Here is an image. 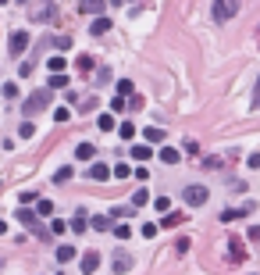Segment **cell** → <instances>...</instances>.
<instances>
[{
	"label": "cell",
	"instance_id": "cell-5",
	"mask_svg": "<svg viewBox=\"0 0 260 275\" xmlns=\"http://www.w3.org/2000/svg\"><path fill=\"white\" fill-rule=\"evenodd\" d=\"M7 50H11V57H22L25 50H29V33H11V43H7Z\"/></svg>",
	"mask_w": 260,
	"mask_h": 275
},
{
	"label": "cell",
	"instance_id": "cell-18",
	"mask_svg": "<svg viewBox=\"0 0 260 275\" xmlns=\"http://www.w3.org/2000/svg\"><path fill=\"white\" fill-rule=\"evenodd\" d=\"M75 68H79L82 75H89V72H93V57H89V54H79V61H75Z\"/></svg>",
	"mask_w": 260,
	"mask_h": 275
},
{
	"label": "cell",
	"instance_id": "cell-33",
	"mask_svg": "<svg viewBox=\"0 0 260 275\" xmlns=\"http://www.w3.org/2000/svg\"><path fill=\"white\" fill-rule=\"evenodd\" d=\"M65 229H68V222H61V218H54V222H50V236H61V233H65Z\"/></svg>",
	"mask_w": 260,
	"mask_h": 275
},
{
	"label": "cell",
	"instance_id": "cell-1",
	"mask_svg": "<svg viewBox=\"0 0 260 275\" xmlns=\"http://www.w3.org/2000/svg\"><path fill=\"white\" fill-rule=\"evenodd\" d=\"M50 100H54V89L50 86L47 89H36V93L25 100V115H39L43 108H50Z\"/></svg>",
	"mask_w": 260,
	"mask_h": 275
},
{
	"label": "cell",
	"instance_id": "cell-25",
	"mask_svg": "<svg viewBox=\"0 0 260 275\" xmlns=\"http://www.w3.org/2000/svg\"><path fill=\"white\" fill-rule=\"evenodd\" d=\"M182 222H186V215H164V229H175V225H182Z\"/></svg>",
	"mask_w": 260,
	"mask_h": 275
},
{
	"label": "cell",
	"instance_id": "cell-17",
	"mask_svg": "<svg viewBox=\"0 0 260 275\" xmlns=\"http://www.w3.org/2000/svg\"><path fill=\"white\" fill-rule=\"evenodd\" d=\"M228 254H232L235 261H246V247H242L239 239H232V243H228Z\"/></svg>",
	"mask_w": 260,
	"mask_h": 275
},
{
	"label": "cell",
	"instance_id": "cell-6",
	"mask_svg": "<svg viewBox=\"0 0 260 275\" xmlns=\"http://www.w3.org/2000/svg\"><path fill=\"white\" fill-rule=\"evenodd\" d=\"M111 265H114L118 275H125V272H132L135 261H132V254H129V250H114V254H111Z\"/></svg>",
	"mask_w": 260,
	"mask_h": 275
},
{
	"label": "cell",
	"instance_id": "cell-12",
	"mask_svg": "<svg viewBox=\"0 0 260 275\" xmlns=\"http://www.w3.org/2000/svg\"><path fill=\"white\" fill-rule=\"evenodd\" d=\"M75 157H79V161H93L97 157V147L93 143H79V147H75Z\"/></svg>",
	"mask_w": 260,
	"mask_h": 275
},
{
	"label": "cell",
	"instance_id": "cell-40",
	"mask_svg": "<svg viewBox=\"0 0 260 275\" xmlns=\"http://www.w3.org/2000/svg\"><path fill=\"white\" fill-rule=\"evenodd\" d=\"M143 236H146V239H154V236H157V225H154V222H146V225H143Z\"/></svg>",
	"mask_w": 260,
	"mask_h": 275
},
{
	"label": "cell",
	"instance_id": "cell-23",
	"mask_svg": "<svg viewBox=\"0 0 260 275\" xmlns=\"http://www.w3.org/2000/svg\"><path fill=\"white\" fill-rule=\"evenodd\" d=\"M143 204H150V193H146V190L139 186V190L132 193V207H143Z\"/></svg>",
	"mask_w": 260,
	"mask_h": 275
},
{
	"label": "cell",
	"instance_id": "cell-28",
	"mask_svg": "<svg viewBox=\"0 0 260 275\" xmlns=\"http://www.w3.org/2000/svg\"><path fill=\"white\" fill-rule=\"evenodd\" d=\"M235 218H246V211H221V222H235Z\"/></svg>",
	"mask_w": 260,
	"mask_h": 275
},
{
	"label": "cell",
	"instance_id": "cell-32",
	"mask_svg": "<svg viewBox=\"0 0 260 275\" xmlns=\"http://www.w3.org/2000/svg\"><path fill=\"white\" fill-rule=\"evenodd\" d=\"M71 175H75V172H71V168H68V164H65V168H57V172H54V179H57V182H68Z\"/></svg>",
	"mask_w": 260,
	"mask_h": 275
},
{
	"label": "cell",
	"instance_id": "cell-37",
	"mask_svg": "<svg viewBox=\"0 0 260 275\" xmlns=\"http://www.w3.org/2000/svg\"><path fill=\"white\" fill-rule=\"evenodd\" d=\"M114 236H118V239H129L132 229H129V225H114Z\"/></svg>",
	"mask_w": 260,
	"mask_h": 275
},
{
	"label": "cell",
	"instance_id": "cell-46",
	"mask_svg": "<svg viewBox=\"0 0 260 275\" xmlns=\"http://www.w3.org/2000/svg\"><path fill=\"white\" fill-rule=\"evenodd\" d=\"M246 164H250V168H260V154H250V157H246Z\"/></svg>",
	"mask_w": 260,
	"mask_h": 275
},
{
	"label": "cell",
	"instance_id": "cell-43",
	"mask_svg": "<svg viewBox=\"0 0 260 275\" xmlns=\"http://www.w3.org/2000/svg\"><path fill=\"white\" fill-rule=\"evenodd\" d=\"M18 200H22V204H32V200H39V196H36V193H29V190H22Z\"/></svg>",
	"mask_w": 260,
	"mask_h": 275
},
{
	"label": "cell",
	"instance_id": "cell-47",
	"mask_svg": "<svg viewBox=\"0 0 260 275\" xmlns=\"http://www.w3.org/2000/svg\"><path fill=\"white\" fill-rule=\"evenodd\" d=\"M4 233H7V222H0V236H4Z\"/></svg>",
	"mask_w": 260,
	"mask_h": 275
},
{
	"label": "cell",
	"instance_id": "cell-29",
	"mask_svg": "<svg viewBox=\"0 0 260 275\" xmlns=\"http://www.w3.org/2000/svg\"><path fill=\"white\" fill-rule=\"evenodd\" d=\"M54 47H57L61 54H65V50H71V36H57V39H54Z\"/></svg>",
	"mask_w": 260,
	"mask_h": 275
},
{
	"label": "cell",
	"instance_id": "cell-36",
	"mask_svg": "<svg viewBox=\"0 0 260 275\" xmlns=\"http://www.w3.org/2000/svg\"><path fill=\"white\" fill-rule=\"evenodd\" d=\"M36 207H39V215H47V218L54 215V204L50 200H36Z\"/></svg>",
	"mask_w": 260,
	"mask_h": 275
},
{
	"label": "cell",
	"instance_id": "cell-14",
	"mask_svg": "<svg viewBox=\"0 0 260 275\" xmlns=\"http://www.w3.org/2000/svg\"><path fill=\"white\" fill-rule=\"evenodd\" d=\"M36 22H57V7H54V4H43V7L36 11Z\"/></svg>",
	"mask_w": 260,
	"mask_h": 275
},
{
	"label": "cell",
	"instance_id": "cell-9",
	"mask_svg": "<svg viewBox=\"0 0 260 275\" xmlns=\"http://www.w3.org/2000/svg\"><path fill=\"white\" fill-rule=\"evenodd\" d=\"M89 33H93V36H107V33H111V18H107V14H97L93 25H89Z\"/></svg>",
	"mask_w": 260,
	"mask_h": 275
},
{
	"label": "cell",
	"instance_id": "cell-42",
	"mask_svg": "<svg viewBox=\"0 0 260 275\" xmlns=\"http://www.w3.org/2000/svg\"><path fill=\"white\" fill-rule=\"evenodd\" d=\"M154 207H157V211H167V207H171V200H167V196H157Z\"/></svg>",
	"mask_w": 260,
	"mask_h": 275
},
{
	"label": "cell",
	"instance_id": "cell-41",
	"mask_svg": "<svg viewBox=\"0 0 260 275\" xmlns=\"http://www.w3.org/2000/svg\"><path fill=\"white\" fill-rule=\"evenodd\" d=\"M97 82H100V86L111 82V68H100V72H97Z\"/></svg>",
	"mask_w": 260,
	"mask_h": 275
},
{
	"label": "cell",
	"instance_id": "cell-22",
	"mask_svg": "<svg viewBox=\"0 0 260 275\" xmlns=\"http://www.w3.org/2000/svg\"><path fill=\"white\" fill-rule=\"evenodd\" d=\"M89 225H93L97 233H107V229H111V218H107V215H97V218H89Z\"/></svg>",
	"mask_w": 260,
	"mask_h": 275
},
{
	"label": "cell",
	"instance_id": "cell-39",
	"mask_svg": "<svg viewBox=\"0 0 260 275\" xmlns=\"http://www.w3.org/2000/svg\"><path fill=\"white\" fill-rule=\"evenodd\" d=\"M68 118H71L68 108H57V111H54V121H68Z\"/></svg>",
	"mask_w": 260,
	"mask_h": 275
},
{
	"label": "cell",
	"instance_id": "cell-16",
	"mask_svg": "<svg viewBox=\"0 0 260 275\" xmlns=\"http://www.w3.org/2000/svg\"><path fill=\"white\" fill-rule=\"evenodd\" d=\"M68 225H71V233H79V236H82V233H86V229H89V218H86V215H82V211H79V215H75V218H71Z\"/></svg>",
	"mask_w": 260,
	"mask_h": 275
},
{
	"label": "cell",
	"instance_id": "cell-35",
	"mask_svg": "<svg viewBox=\"0 0 260 275\" xmlns=\"http://www.w3.org/2000/svg\"><path fill=\"white\" fill-rule=\"evenodd\" d=\"M97 108V97H86V100H79V111L86 115V111H93Z\"/></svg>",
	"mask_w": 260,
	"mask_h": 275
},
{
	"label": "cell",
	"instance_id": "cell-38",
	"mask_svg": "<svg viewBox=\"0 0 260 275\" xmlns=\"http://www.w3.org/2000/svg\"><path fill=\"white\" fill-rule=\"evenodd\" d=\"M111 111H125V97H121V93L111 97Z\"/></svg>",
	"mask_w": 260,
	"mask_h": 275
},
{
	"label": "cell",
	"instance_id": "cell-24",
	"mask_svg": "<svg viewBox=\"0 0 260 275\" xmlns=\"http://www.w3.org/2000/svg\"><path fill=\"white\" fill-rule=\"evenodd\" d=\"M118 132H121V140H135V125H132V121H121Z\"/></svg>",
	"mask_w": 260,
	"mask_h": 275
},
{
	"label": "cell",
	"instance_id": "cell-50",
	"mask_svg": "<svg viewBox=\"0 0 260 275\" xmlns=\"http://www.w3.org/2000/svg\"><path fill=\"white\" fill-rule=\"evenodd\" d=\"M253 275H257V272H253Z\"/></svg>",
	"mask_w": 260,
	"mask_h": 275
},
{
	"label": "cell",
	"instance_id": "cell-7",
	"mask_svg": "<svg viewBox=\"0 0 260 275\" xmlns=\"http://www.w3.org/2000/svg\"><path fill=\"white\" fill-rule=\"evenodd\" d=\"M79 11H82V14H93V18H97V14L107 11V0H79Z\"/></svg>",
	"mask_w": 260,
	"mask_h": 275
},
{
	"label": "cell",
	"instance_id": "cell-20",
	"mask_svg": "<svg viewBox=\"0 0 260 275\" xmlns=\"http://www.w3.org/2000/svg\"><path fill=\"white\" fill-rule=\"evenodd\" d=\"M68 86V75L65 72H50V89H65Z\"/></svg>",
	"mask_w": 260,
	"mask_h": 275
},
{
	"label": "cell",
	"instance_id": "cell-26",
	"mask_svg": "<svg viewBox=\"0 0 260 275\" xmlns=\"http://www.w3.org/2000/svg\"><path fill=\"white\" fill-rule=\"evenodd\" d=\"M47 68H50V72H65L68 65H65V57L57 54V57H50V61H47Z\"/></svg>",
	"mask_w": 260,
	"mask_h": 275
},
{
	"label": "cell",
	"instance_id": "cell-49",
	"mask_svg": "<svg viewBox=\"0 0 260 275\" xmlns=\"http://www.w3.org/2000/svg\"><path fill=\"white\" fill-rule=\"evenodd\" d=\"M57 275H65V272H57Z\"/></svg>",
	"mask_w": 260,
	"mask_h": 275
},
{
	"label": "cell",
	"instance_id": "cell-21",
	"mask_svg": "<svg viewBox=\"0 0 260 275\" xmlns=\"http://www.w3.org/2000/svg\"><path fill=\"white\" fill-rule=\"evenodd\" d=\"M143 136H146V143H164V129H157V125H150Z\"/></svg>",
	"mask_w": 260,
	"mask_h": 275
},
{
	"label": "cell",
	"instance_id": "cell-11",
	"mask_svg": "<svg viewBox=\"0 0 260 275\" xmlns=\"http://www.w3.org/2000/svg\"><path fill=\"white\" fill-rule=\"evenodd\" d=\"M75 257H79V250H75L71 243H61V247H57V261H61V265H68V261H75Z\"/></svg>",
	"mask_w": 260,
	"mask_h": 275
},
{
	"label": "cell",
	"instance_id": "cell-13",
	"mask_svg": "<svg viewBox=\"0 0 260 275\" xmlns=\"http://www.w3.org/2000/svg\"><path fill=\"white\" fill-rule=\"evenodd\" d=\"M129 154H132L135 161H150V157H154V150H150V143H135Z\"/></svg>",
	"mask_w": 260,
	"mask_h": 275
},
{
	"label": "cell",
	"instance_id": "cell-31",
	"mask_svg": "<svg viewBox=\"0 0 260 275\" xmlns=\"http://www.w3.org/2000/svg\"><path fill=\"white\" fill-rule=\"evenodd\" d=\"M135 211L132 207H111V218H132Z\"/></svg>",
	"mask_w": 260,
	"mask_h": 275
},
{
	"label": "cell",
	"instance_id": "cell-34",
	"mask_svg": "<svg viewBox=\"0 0 260 275\" xmlns=\"http://www.w3.org/2000/svg\"><path fill=\"white\" fill-rule=\"evenodd\" d=\"M111 172H114L118 179H129V175H132V168H129V164H114V168H111Z\"/></svg>",
	"mask_w": 260,
	"mask_h": 275
},
{
	"label": "cell",
	"instance_id": "cell-15",
	"mask_svg": "<svg viewBox=\"0 0 260 275\" xmlns=\"http://www.w3.org/2000/svg\"><path fill=\"white\" fill-rule=\"evenodd\" d=\"M157 157H161L164 164H178V157H182V154H178L175 147H161V150H157Z\"/></svg>",
	"mask_w": 260,
	"mask_h": 275
},
{
	"label": "cell",
	"instance_id": "cell-10",
	"mask_svg": "<svg viewBox=\"0 0 260 275\" xmlns=\"http://www.w3.org/2000/svg\"><path fill=\"white\" fill-rule=\"evenodd\" d=\"M114 172H111V164H103V161H93V168H89V179H97V182H103V179H111Z\"/></svg>",
	"mask_w": 260,
	"mask_h": 275
},
{
	"label": "cell",
	"instance_id": "cell-27",
	"mask_svg": "<svg viewBox=\"0 0 260 275\" xmlns=\"http://www.w3.org/2000/svg\"><path fill=\"white\" fill-rule=\"evenodd\" d=\"M18 136H22V140H32V136H36V125H29V121H22V125H18Z\"/></svg>",
	"mask_w": 260,
	"mask_h": 275
},
{
	"label": "cell",
	"instance_id": "cell-48",
	"mask_svg": "<svg viewBox=\"0 0 260 275\" xmlns=\"http://www.w3.org/2000/svg\"><path fill=\"white\" fill-rule=\"evenodd\" d=\"M0 4H7V0H0Z\"/></svg>",
	"mask_w": 260,
	"mask_h": 275
},
{
	"label": "cell",
	"instance_id": "cell-3",
	"mask_svg": "<svg viewBox=\"0 0 260 275\" xmlns=\"http://www.w3.org/2000/svg\"><path fill=\"white\" fill-rule=\"evenodd\" d=\"M235 11H239V0H214V22L235 18Z\"/></svg>",
	"mask_w": 260,
	"mask_h": 275
},
{
	"label": "cell",
	"instance_id": "cell-30",
	"mask_svg": "<svg viewBox=\"0 0 260 275\" xmlns=\"http://www.w3.org/2000/svg\"><path fill=\"white\" fill-rule=\"evenodd\" d=\"M118 93H121V97H132V93H135V86H132L129 79H121V82H118Z\"/></svg>",
	"mask_w": 260,
	"mask_h": 275
},
{
	"label": "cell",
	"instance_id": "cell-19",
	"mask_svg": "<svg viewBox=\"0 0 260 275\" xmlns=\"http://www.w3.org/2000/svg\"><path fill=\"white\" fill-rule=\"evenodd\" d=\"M97 129H103V132H111V129H118V121H114V115H100V118H97Z\"/></svg>",
	"mask_w": 260,
	"mask_h": 275
},
{
	"label": "cell",
	"instance_id": "cell-2",
	"mask_svg": "<svg viewBox=\"0 0 260 275\" xmlns=\"http://www.w3.org/2000/svg\"><path fill=\"white\" fill-rule=\"evenodd\" d=\"M14 218H18V222H22L25 229H32V233H36L39 239H47V236H50L47 229L39 225V211H25V204H22V211H14Z\"/></svg>",
	"mask_w": 260,
	"mask_h": 275
},
{
	"label": "cell",
	"instance_id": "cell-44",
	"mask_svg": "<svg viewBox=\"0 0 260 275\" xmlns=\"http://www.w3.org/2000/svg\"><path fill=\"white\" fill-rule=\"evenodd\" d=\"M135 179H139V182H146V179H150V172L143 168V161H139V168H135Z\"/></svg>",
	"mask_w": 260,
	"mask_h": 275
},
{
	"label": "cell",
	"instance_id": "cell-45",
	"mask_svg": "<svg viewBox=\"0 0 260 275\" xmlns=\"http://www.w3.org/2000/svg\"><path fill=\"white\" fill-rule=\"evenodd\" d=\"M253 111H260V79H257V89H253Z\"/></svg>",
	"mask_w": 260,
	"mask_h": 275
},
{
	"label": "cell",
	"instance_id": "cell-4",
	"mask_svg": "<svg viewBox=\"0 0 260 275\" xmlns=\"http://www.w3.org/2000/svg\"><path fill=\"white\" fill-rule=\"evenodd\" d=\"M186 204L189 207H200V204H207V186H200V182H196V186H186Z\"/></svg>",
	"mask_w": 260,
	"mask_h": 275
},
{
	"label": "cell",
	"instance_id": "cell-8",
	"mask_svg": "<svg viewBox=\"0 0 260 275\" xmlns=\"http://www.w3.org/2000/svg\"><path fill=\"white\" fill-rule=\"evenodd\" d=\"M79 261H82V272H86V275H93V272L100 268V254H97V250H86Z\"/></svg>",
	"mask_w": 260,
	"mask_h": 275
}]
</instances>
